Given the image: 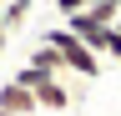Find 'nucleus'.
<instances>
[{"instance_id":"1","label":"nucleus","mask_w":121,"mask_h":116,"mask_svg":"<svg viewBox=\"0 0 121 116\" xmlns=\"http://www.w3.org/2000/svg\"><path fill=\"white\" fill-rule=\"evenodd\" d=\"M40 40L60 51V61H66V71H71V76H81V81H96V76H101V56L91 51V46H86L81 35H71L66 25H56V30H45Z\"/></svg>"},{"instance_id":"2","label":"nucleus","mask_w":121,"mask_h":116,"mask_svg":"<svg viewBox=\"0 0 121 116\" xmlns=\"http://www.w3.org/2000/svg\"><path fill=\"white\" fill-rule=\"evenodd\" d=\"M71 101H76V96H71V86L60 81V76H51V81L35 86V106H40V116H60Z\"/></svg>"},{"instance_id":"3","label":"nucleus","mask_w":121,"mask_h":116,"mask_svg":"<svg viewBox=\"0 0 121 116\" xmlns=\"http://www.w3.org/2000/svg\"><path fill=\"white\" fill-rule=\"evenodd\" d=\"M0 111H5V116H40L35 91H25L20 81H5V86H0Z\"/></svg>"},{"instance_id":"4","label":"nucleus","mask_w":121,"mask_h":116,"mask_svg":"<svg viewBox=\"0 0 121 116\" xmlns=\"http://www.w3.org/2000/svg\"><path fill=\"white\" fill-rule=\"evenodd\" d=\"M30 66H35V71H45V76H60V81L71 76V71H66V61H60V51H56V46H45V40L30 51Z\"/></svg>"},{"instance_id":"5","label":"nucleus","mask_w":121,"mask_h":116,"mask_svg":"<svg viewBox=\"0 0 121 116\" xmlns=\"http://www.w3.org/2000/svg\"><path fill=\"white\" fill-rule=\"evenodd\" d=\"M51 5L60 10V20H71V15H81V10H91L96 0H51Z\"/></svg>"},{"instance_id":"6","label":"nucleus","mask_w":121,"mask_h":116,"mask_svg":"<svg viewBox=\"0 0 121 116\" xmlns=\"http://www.w3.org/2000/svg\"><path fill=\"white\" fill-rule=\"evenodd\" d=\"M101 56H106V61H121V25H111V30H106V46H101Z\"/></svg>"},{"instance_id":"7","label":"nucleus","mask_w":121,"mask_h":116,"mask_svg":"<svg viewBox=\"0 0 121 116\" xmlns=\"http://www.w3.org/2000/svg\"><path fill=\"white\" fill-rule=\"evenodd\" d=\"M0 15H5V0H0Z\"/></svg>"},{"instance_id":"8","label":"nucleus","mask_w":121,"mask_h":116,"mask_svg":"<svg viewBox=\"0 0 121 116\" xmlns=\"http://www.w3.org/2000/svg\"><path fill=\"white\" fill-rule=\"evenodd\" d=\"M0 51H5V35H0Z\"/></svg>"},{"instance_id":"9","label":"nucleus","mask_w":121,"mask_h":116,"mask_svg":"<svg viewBox=\"0 0 121 116\" xmlns=\"http://www.w3.org/2000/svg\"><path fill=\"white\" fill-rule=\"evenodd\" d=\"M111 5H121V0H111Z\"/></svg>"},{"instance_id":"10","label":"nucleus","mask_w":121,"mask_h":116,"mask_svg":"<svg viewBox=\"0 0 121 116\" xmlns=\"http://www.w3.org/2000/svg\"><path fill=\"white\" fill-rule=\"evenodd\" d=\"M116 25H121V20H116Z\"/></svg>"}]
</instances>
